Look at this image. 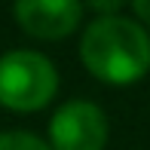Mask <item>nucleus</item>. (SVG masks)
Returning a JSON list of instances; mask_svg holds the SVG:
<instances>
[{
  "label": "nucleus",
  "mask_w": 150,
  "mask_h": 150,
  "mask_svg": "<svg viewBox=\"0 0 150 150\" xmlns=\"http://www.w3.org/2000/svg\"><path fill=\"white\" fill-rule=\"evenodd\" d=\"M80 58L101 83H135L150 71V34L129 16H98L83 31Z\"/></svg>",
  "instance_id": "nucleus-1"
},
{
  "label": "nucleus",
  "mask_w": 150,
  "mask_h": 150,
  "mask_svg": "<svg viewBox=\"0 0 150 150\" xmlns=\"http://www.w3.org/2000/svg\"><path fill=\"white\" fill-rule=\"evenodd\" d=\"M58 89V74L46 55L31 49H12L0 55V104L18 113L40 110Z\"/></svg>",
  "instance_id": "nucleus-2"
},
{
  "label": "nucleus",
  "mask_w": 150,
  "mask_h": 150,
  "mask_svg": "<svg viewBox=\"0 0 150 150\" xmlns=\"http://www.w3.org/2000/svg\"><path fill=\"white\" fill-rule=\"evenodd\" d=\"M107 117L98 104L83 98L64 101L49 120V147L52 150H104L107 144Z\"/></svg>",
  "instance_id": "nucleus-3"
},
{
  "label": "nucleus",
  "mask_w": 150,
  "mask_h": 150,
  "mask_svg": "<svg viewBox=\"0 0 150 150\" xmlns=\"http://www.w3.org/2000/svg\"><path fill=\"white\" fill-rule=\"evenodd\" d=\"M18 28L40 40L67 37L83 18V6L77 0H18L12 6Z\"/></svg>",
  "instance_id": "nucleus-4"
},
{
  "label": "nucleus",
  "mask_w": 150,
  "mask_h": 150,
  "mask_svg": "<svg viewBox=\"0 0 150 150\" xmlns=\"http://www.w3.org/2000/svg\"><path fill=\"white\" fill-rule=\"evenodd\" d=\"M0 150H52L31 132H0Z\"/></svg>",
  "instance_id": "nucleus-5"
},
{
  "label": "nucleus",
  "mask_w": 150,
  "mask_h": 150,
  "mask_svg": "<svg viewBox=\"0 0 150 150\" xmlns=\"http://www.w3.org/2000/svg\"><path fill=\"white\" fill-rule=\"evenodd\" d=\"M132 12H135L144 25H150V0H135V3H132Z\"/></svg>",
  "instance_id": "nucleus-6"
}]
</instances>
